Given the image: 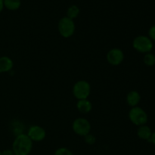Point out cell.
Masks as SVG:
<instances>
[{"label":"cell","instance_id":"cell-1","mask_svg":"<svg viewBox=\"0 0 155 155\" xmlns=\"http://www.w3.org/2000/svg\"><path fill=\"white\" fill-rule=\"evenodd\" d=\"M32 148L33 141L24 133L16 136L12 145V151L15 155H28Z\"/></svg>","mask_w":155,"mask_h":155},{"label":"cell","instance_id":"cell-2","mask_svg":"<svg viewBox=\"0 0 155 155\" xmlns=\"http://www.w3.org/2000/svg\"><path fill=\"white\" fill-rule=\"evenodd\" d=\"M133 46L139 52L149 53L153 48V42L148 36H138L133 40Z\"/></svg>","mask_w":155,"mask_h":155},{"label":"cell","instance_id":"cell-3","mask_svg":"<svg viewBox=\"0 0 155 155\" xmlns=\"http://www.w3.org/2000/svg\"><path fill=\"white\" fill-rule=\"evenodd\" d=\"M129 118L133 124L139 127L145 125L148 121V115L146 112L139 107H134L130 110Z\"/></svg>","mask_w":155,"mask_h":155},{"label":"cell","instance_id":"cell-4","mask_svg":"<svg viewBox=\"0 0 155 155\" xmlns=\"http://www.w3.org/2000/svg\"><path fill=\"white\" fill-rule=\"evenodd\" d=\"M90 85L85 80H80L77 82L73 88L74 95L79 100L87 99L90 94Z\"/></svg>","mask_w":155,"mask_h":155},{"label":"cell","instance_id":"cell-5","mask_svg":"<svg viewBox=\"0 0 155 155\" xmlns=\"http://www.w3.org/2000/svg\"><path fill=\"white\" fill-rule=\"evenodd\" d=\"M58 30L60 34L64 38L73 36L75 31V24L74 21L68 17H64L59 21Z\"/></svg>","mask_w":155,"mask_h":155},{"label":"cell","instance_id":"cell-6","mask_svg":"<svg viewBox=\"0 0 155 155\" xmlns=\"http://www.w3.org/2000/svg\"><path fill=\"white\" fill-rule=\"evenodd\" d=\"M73 130L76 134L81 136H86L90 133V123L85 118H77L73 123Z\"/></svg>","mask_w":155,"mask_h":155},{"label":"cell","instance_id":"cell-7","mask_svg":"<svg viewBox=\"0 0 155 155\" xmlns=\"http://www.w3.org/2000/svg\"><path fill=\"white\" fill-rule=\"evenodd\" d=\"M124 58V54L122 50L120 48H112L107 54V60L109 64L113 66H117L120 64Z\"/></svg>","mask_w":155,"mask_h":155},{"label":"cell","instance_id":"cell-8","mask_svg":"<svg viewBox=\"0 0 155 155\" xmlns=\"http://www.w3.org/2000/svg\"><path fill=\"white\" fill-rule=\"evenodd\" d=\"M27 136L32 141L40 142L45 139L46 133L45 130L39 126H32L29 129Z\"/></svg>","mask_w":155,"mask_h":155},{"label":"cell","instance_id":"cell-9","mask_svg":"<svg viewBox=\"0 0 155 155\" xmlns=\"http://www.w3.org/2000/svg\"><path fill=\"white\" fill-rule=\"evenodd\" d=\"M13 61L12 59L6 56L0 58V73L8 72L13 68Z\"/></svg>","mask_w":155,"mask_h":155},{"label":"cell","instance_id":"cell-10","mask_svg":"<svg viewBox=\"0 0 155 155\" xmlns=\"http://www.w3.org/2000/svg\"><path fill=\"white\" fill-rule=\"evenodd\" d=\"M141 100V96L139 93L136 91L133 90L129 92L127 96V101L128 104L131 107H136Z\"/></svg>","mask_w":155,"mask_h":155},{"label":"cell","instance_id":"cell-11","mask_svg":"<svg viewBox=\"0 0 155 155\" xmlns=\"http://www.w3.org/2000/svg\"><path fill=\"white\" fill-rule=\"evenodd\" d=\"M137 135L141 139L143 140H149L152 135V132L150 127L146 125H142L139 127L137 130Z\"/></svg>","mask_w":155,"mask_h":155},{"label":"cell","instance_id":"cell-12","mask_svg":"<svg viewBox=\"0 0 155 155\" xmlns=\"http://www.w3.org/2000/svg\"><path fill=\"white\" fill-rule=\"evenodd\" d=\"M77 107L80 112L83 114H87L90 112L91 110H92V104L89 100L83 99L79 100V101L77 104Z\"/></svg>","mask_w":155,"mask_h":155},{"label":"cell","instance_id":"cell-13","mask_svg":"<svg viewBox=\"0 0 155 155\" xmlns=\"http://www.w3.org/2000/svg\"><path fill=\"white\" fill-rule=\"evenodd\" d=\"M4 6L8 10H17L21 6V0H3Z\"/></svg>","mask_w":155,"mask_h":155},{"label":"cell","instance_id":"cell-14","mask_svg":"<svg viewBox=\"0 0 155 155\" xmlns=\"http://www.w3.org/2000/svg\"><path fill=\"white\" fill-rule=\"evenodd\" d=\"M79 13H80V9H79V8L77 5H71L68 9L67 17L71 18V19L74 20V18H77V16L79 15Z\"/></svg>","mask_w":155,"mask_h":155},{"label":"cell","instance_id":"cell-15","mask_svg":"<svg viewBox=\"0 0 155 155\" xmlns=\"http://www.w3.org/2000/svg\"><path fill=\"white\" fill-rule=\"evenodd\" d=\"M144 63L147 65V66H154L155 64V55L153 54L152 53H146L145 55L144 56Z\"/></svg>","mask_w":155,"mask_h":155},{"label":"cell","instance_id":"cell-16","mask_svg":"<svg viewBox=\"0 0 155 155\" xmlns=\"http://www.w3.org/2000/svg\"><path fill=\"white\" fill-rule=\"evenodd\" d=\"M54 155H74L71 151L66 148H60L57 149L54 152Z\"/></svg>","mask_w":155,"mask_h":155},{"label":"cell","instance_id":"cell-17","mask_svg":"<svg viewBox=\"0 0 155 155\" xmlns=\"http://www.w3.org/2000/svg\"><path fill=\"white\" fill-rule=\"evenodd\" d=\"M84 137H85V142H86L88 145H92L95 143L96 139H95V136H92V135L88 134L86 135V136H84Z\"/></svg>","mask_w":155,"mask_h":155},{"label":"cell","instance_id":"cell-18","mask_svg":"<svg viewBox=\"0 0 155 155\" xmlns=\"http://www.w3.org/2000/svg\"><path fill=\"white\" fill-rule=\"evenodd\" d=\"M148 35H149L150 38L153 40H155V25L151 27L150 28L149 31H148Z\"/></svg>","mask_w":155,"mask_h":155},{"label":"cell","instance_id":"cell-19","mask_svg":"<svg viewBox=\"0 0 155 155\" xmlns=\"http://www.w3.org/2000/svg\"><path fill=\"white\" fill-rule=\"evenodd\" d=\"M2 155H15V154H14L12 150L7 149L5 150V151H3L2 152Z\"/></svg>","mask_w":155,"mask_h":155},{"label":"cell","instance_id":"cell-20","mask_svg":"<svg viewBox=\"0 0 155 155\" xmlns=\"http://www.w3.org/2000/svg\"><path fill=\"white\" fill-rule=\"evenodd\" d=\"M148 141H149V142H152L154 145H155V132H154V133H152L151 138H150V139Z\"/></svg>","mask_w":155,"mask_h":155},{"label":"cell","instance_id":"cell-21","mask_svg":"<svg viewBox=\"0 0 155 155\" xmlns=\"http://www.w3.org/2000/svg\"><path fill=\"white\" fill-rule=\"evenodd\" d=\"M3 8H4V2L3 0H0V12L2 11Z\"/></svg>","mask_w":155,"mask_h":155},{"label":"cell","instance_id":"cell-22","mask_svg":"<svg viewBox=\"0 0 155 155\" xmlns=\"http://www.w3.org/2000/svg\"><path fill=\"white\" fill-rule=\"evenodd\" d=\"M0 155H2V151H0Z\"/></svg>","mask_w":155,"mask_h":155}]
</instances>
